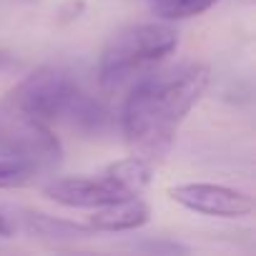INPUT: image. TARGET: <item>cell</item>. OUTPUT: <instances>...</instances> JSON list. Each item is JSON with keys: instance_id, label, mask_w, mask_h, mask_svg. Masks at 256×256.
Here are the masks:
<instances>
[{"instance_id": "cell-1", "label": "cell", "mask_w": 256, "mask_h": 256, "mask_svg": "<svg viewBox=\"0 0 256 256\" xmlns=\"http://www.w3.org/2000/svg\"><path fill=\"white\" fill-rule=\"evenodd\" d=\"M208 80V66L196 60L151 68L136 78L120 110V131L131 154L154 164L164 158L176 141L181 120L206 93Z\"/></svg>"}, {"instance_id": "cell-2", "label": "cell", "mask_w": 256, "mask_h": 256, "mask_svg": "<svg viewBox=\"0 0 256 256\" xmlns=\"http://www.w3.org/2000/svg\"><path fill=\"white\" fill-rule=\"evenodd\" d=\"M3 108L36 116L46 123H66L80 134H100L108 108L86 93L76 76L60 66H43L26 76L3 100Z\"/></svg>"}, {"instance_id": "cell-3", "label": "cell", "mask_w": 256, "mask_h": 256, "mask_svg": "<svg viewBox=\"0 0 256 256\" xmlns=\"http://www.w3.org/2000/svg\"><path fill=\"white\" fill-rule=\"evenodd\" d=\"M178 48V36L168 23H134L110 36L98 58V86L120 90Z\"/></svg>"}, {"instance_id": "cell-4", "label": "cell", "mask_w": 256, "mask_h": 256, "mask_svg": "<svg viewBox=\"0 0 256 256\" xmlns=\"http://www.w3.org/2000/svg\"><path fill=\"white\" fill-rule=\"evenodd\" d=\"M0 156L23 158L43 171H50L63 158V144L50 128V123L3 108L0 113Z\"/></svg>"}, {"instance_id": "cell-5", "label": "cell", "mask_w": 256, "mask_h": 256, "mask_svg": "<svg viewBox=\"0 0 256 256\" xmlns=\"http://www.w3.org/2000/svg\"><path fill=\"white\" fill-rule=\"evenodd\" d=\"M168 196L178 206L214 218H246L256 206L246 191L221 184H178L168 188Z\"/></svg>"}, {"instance_id": "cell-6", "label": "cell", "mask_w": 256, "mask_h": 256, "mask_svg": "<svg viewBox=\"0 0 256 256\" xmlns=\"http://www.w3.org/2000/svg\"><path fill=\"white\" fill-rule=\"evenodd\" d=\"M43 194L66 206V208H100L106 204H113L118 198H126V194L103 174V176H63L53 178L43 186Z\"/></svg>"}, {"instance_id": "cell-7", "label": "cell", "mask_w": 256, "mask_h": 256, "mask_svg": "<svg viewBox=\"0 0 256 256\" xmlns=\"http://www.w3.org/2000/svg\"><path fill=\"white\" fill-rule=\"evenodd\" d=\"M151 221V206L141 196H126L100 208H93L88 216V228L96 234H116V231H136Z\"/></svg>"}, {"instance_id": "cell-8", "label": "cell", "mask_w": 256, "mask_h": 256, "mask_svg": "<svg viewBox=\"0 0 256 256\" xmlns=\"http://www.w3.org/2000/svg\"><path fill=\"white\" fill-rule=\"evenodd\" d=\"M154 161L144 158V156H126L120 161H113L103 174L126 194V196H141L146 191V186L151 184V176H154Z\"/></svg>"}, {"instance_id": "cell-9", "label": "cell", "mask_w": 256, "mask_h": 256, "mask_svg": "<svg viewBox=\"0 0 256 256\" xmlns=\"http://www.w3.org/2000/svg\"><path fill=\"white\" fill-rule=\"evenodd\" d=\"M23 224H26L28 234L48 238V241H76V238H88L93 234L88 228V224H73V221H66V218L38 214V211H28L23 216Z\"/></svg>"}, {"instance_id": "cell-10", "label": "cell", "mask_w": 256, "mask_h": 256, "mask_svg": "<svg viewBox=\"0 0 256 256\" xmlns=\"http://www.w3.org/2000/svg\"><path fill=\"white\" fill-rule=\"evenodd\" d=\"M40 174H46L40 166L23 161V158H10L0 156V188H26L33 186Z\"/></svg>"}, {"instance_id": "cell-11", "label": "cell", "mask_w": 256, "mask_h": 256, "mask_svg": "<svg viewBox=\"0 0 256 256\" xmlns=\"http://www.w3.org/2000/svg\"><path fill=\"white\" fill-rule=\"evenodd\" d=\"M218 0H156L154 13L171 23V20H186V18H196L201 13H206L208 8H214Z\"/></svg>"}, {"instance_id": "cell-12", "label": "cell", "mask_w": 256, "mask_h": 256, "mask_svg": "<svg viewBox=\"0 0 256 256\" xmlns=\"http://www.w3.org/2000/svg\"><path fill=\"white\" fill-rule=\"evenodd\" d=\"M8 234H10V224L3 214H0V236H8Z\"/></svg>"}, {"instance_id": "cell-13", "label": "cell", "mask_w": 256, "mask_h": 256, "mask_svg": "<svg viewBox=\"0 0 256 256\" xmlns=\"http://www.w3.org/2000/svg\"><path fill=\"white\" fill-rule=\"evenodd\" d=\"M10 63H13V58H10L8 53L0 50V68H6V66H10Z\"/></svg>"}, {"instance_id": "cell-14", "label": "cell", "mask_w": 256, "mask_h": 256, "mask_svg": "<svg viewBox=\"0 0 256 256\" xmlns=\"http://www.w3.org/2000/svg\"><path fill=\"white\" fill-rule=\"evenodd\" d=\"M154 3H156V0H154Z\"/></svg>"}]
</instances>
